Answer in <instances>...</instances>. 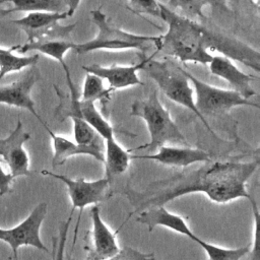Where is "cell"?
Segmentation results:
<instances>
[{
  "mask_svg": "<svg viewBox=\"0 0 260 260\" xmlns=\"http://www.w3.org/2000/svg\"><path fill=\"white\" fill-rule=\"evenodd\" d=\"M184 70L185 75L193 84L195 93V107L197 111L205 118V116H217L230 112L233 108L247 106L259 109V105L251 100H246L233 89L219 88L208 84L189 71Z\"/></svg>",
  "mask_w": 260,
  "mask_h": 260,
  "instance_id": "obj_6",
  "label": "cell"
},
{
  "mask_svg": "<svg viewBox=\"0 0 260 260\" xmlns=\"http://www.w3.org/2000/svg\"><path fill=\"white\" fill-rule=\"evenodd\" d=\"M37 79L38 71L31 67L17 80L0 86V104L28 111L46 128L48 125L39 116L36 110V104L31 98V90Z\"/></svg>",
  "mask_w": 260,
  "mask_h": 260,
  "instance_id": "obj_13",
  "label": "cell"
},
{
  "mask_svg": "<svg viewBox=\"0 0 260 260\" xmlns=\"http://www.w3.org/2000/svg\"><path fill=\"white\" fill-rule=\"evenodd\" d=\"M160 16L168 25L161 35V49L181 63H198L208 65L212 55L206 50L204 41V24L178 14L158 2Z\"/></svg>",
  "mask_w": 260,
  "mask_h": 260,
  "instance_id": "obj_2",
  "label": "cell"
},
{
  "mask_svg": "<svg viewBox=\"0 0 260 260\" xmlns=\"http://www.w3.org/2000/svg\"><path fill=\"white\" fill-rule=\"evenodd\" d=\"M2 162H3V161H2V160H1V159H0V164H2Z\"/></svg>",
  "mask_w": 260,
  "mask_h": 260,
  "instance_id": "obj_36",
  "label": "cell"
},
{
  "mask_svg": "<svg viewBox=\"0 0 260 260\" xmlns=\"http://www.w3.org/2000/svg\"><path fill=\"white\" fill-rule=\"evenodd\" d=\"M204 41L206 50L216 51L230 60L243 63L255 72L260 71V53L251 46L218 30L204 25ZM209 52V51H208Z\"/></svg>",
  "mask_w": 260,
  "mask_h": 260,
  "instance_id": "obj_9",
  "label": "cell"
},
{
  "mask_svg": "<svg viewBox=\"0 0 260 260\" xmlns=\"http://www.w3.org/2000/svg\"><path fill=\"white\" fill-rule=\"evenodd\" d=\"M208 67L213 75L224 79L233 86V90L244 99L251 100L256 95V91L251 84L254 76L241 71L232 60L222 56H212Z\"/></svg>",
  "mask_w": 260,
  "mask_h": 260,
  "instance_id": "obj_16",
  "label": "cell"
},
{
  "mask_svg": "<svg viewBox=\"0 0 260 260\" xmlns=\"http://www.w3.org/2000/svg\"><path fill=\"white\" fill-rule=\"evenodd\" d=\"M126 7L135 14H149L151 16H160V9L158 1H140V0H133L129 1L126 4Z\"/></svg>",
  "mask_w": 260,
  "mask_h": 260,
  "instance_id": "obj_29",
  "label": "cell"
},
{
  "mask_svg": "<svg viewBox=\"0 0 260 260\" xmlns=\"http://www.w3.org/2000/svg\"><path fill=\"white\" fill-rule=\"evenodd\" d=\"M154 52L153 55H155ZM146 57L143 55L141 60L137 64L133 65H117L113 64L111 66H103L96 63L82 66V70L85 73L93 74L109 83V90L111 92L134 85H143V82L138 76V71L143 70L146 63L153 57Z\"/></svg>",
  "mask_w": 260,
  "mask_h": 260,
  "instance_id": "obj_12",
  "label": "cell"
},
{
  "mask_svg": "<svg viewBox=\"0 0 260 260\" xmlns=\"http://www.w3.org/2000/svg\"><path fill=\"white\" fill-rule=\"evenodd\" d=\"M143 70L155 81L158 88L169 100L193 112L196 117L200 119L208 132L217 138V135L214 133L207 120L197 111L194 102L193 87L190 85V81L181 66L172 64L169 61H158L151 58L144 66Z\"/></svg>",
  "mask_w": 260,
  "mask_h": 260,
  "instance_id": "obj_5",
  "label": "cell"
},
{
  "mask_svg": "<svg viewBox=\"0 0 260 260\" xmlns=\"http://www.w3.org/2000/svg\"><path fill=\"white\" fill-rule=\"evenodd\" d=\"M41 174L44 176H50L64 183V185L67 188V192L72 204L71 212H74V210L77 208L79 209V215L74 234L76 238L82 210L88 205H98L99 202H102L107 199V196L109 195L111 181L106 177L94 181H86L83 178L73 179L65 175H60L47 170L41 171Z\"/></svg>",
  "mask_w": 260,
  "mask_h": 260,
  "instance_id": "obj_8",
  "label": "cell"
},
{
  "mask_svg": "<svg viewBox=\"0 0 260 260\" xmlns=\"http://www.w3.org/2000/svg\"><path fill=\"white\" fill-rule=\"evenodd\" d=\"M72 214L73 212H70L69 217L61 223L59 228L58 237L53 238L52 260H64L65 258V247H66V241H67L70 223L72 220Z\"/></svg>",
  "mask_w": 260,
  "mask_h": 260,
  "instance_id": "obj_28",
  "label": "cell"
},
{
  "mask_svg": "<svg viewBox=\"0 0 260 260\" xmlns=\"http://www.w3.org/2000/svg\"><path fill=\"white\" fill-rule=\"evenodd\" d=\"M14 178L10 173L5 172L0 164V196L6 195L11 191V186Z\"/></svg>",
  "mask_w": 260,
  "mask_h": 260,
  "instance_id": "obj_32",
  "label": "cell"
},
{
  "mask_svg": "<svg viewBox=\"0 0 260 260\" xmlns=\"http://www.w3.org/2000/svg\"><path fill=\"white\" fill-rule=\"evenodd\" d=\"M12 7L0 10V14L6 15L13 12H53L63 13L71 9H77L80 1L73 0H11Z\"/></svg>",
  "mask_w": 260,
  "mask_h": 260,
  "instance_id": "obj_20",
  "label": "cell"
},
{
  "mask_svg": "<svg viewBox=\"0 0 260 260\" xmlns=\"http://www.w3.org/2000/svg\"><path fill=\"white\" fill-rule=\"evenodd\" d=\"M74 12H75V9H71L63 13L29 12L21 18L11 20V22L17 25L18 27H20L27 35L38 30H42L56 23H59L60 20H63L67 17L72 16Z\"/></svg>",
  "mask_w": 260,
  "mask_h": 260,
  "instance_id": "obj_22",
  "label": "cell"
},
{
  "mask_svg": "<svg viewBox=\"0 0 260 260\" xmlns=\"http://www.w3.org/2000/svg\"><path fill=\"white\" fill-rule=\"evenodd\" d=\"M67 260H76V259H74V258H71L70 256L67 258Z\"/></svg>",
  "mask_w": 260,
  "mask_h": 260,
  "instance_id": "obj_34",
  "label": "cell"
},
{
  "mask_svg": "<svg viewBox=\"0 0 260 260\" xmlns=\"http://www.w3.org/2000/svg\"><path fill=\"white\" fill-rule=\"evenodd\" d=\"M73 125L74 142L79 145H104V139L79 116H70Z\"/></svg>",
  "mask_w": 260,
  "mask_h": 260,
  "instance_id": "obj_26",
  "label": "cell"
},
{
  "mask_svg": "<svg viewBox=\"0 0 260 260\" xmlns=\"http://www.w3.org/2000/svg\"><path fill=\"white\" fill-rule=\"evenodd\" d=\"M54 88L60 100L55 111L56 118L62 121L64 118L76 115L82 118L104 140L115 137V128L100 113L94 103L81 101L76 89L70 90V93L66 94L56 85Z\"/></svg>",
  "mask_w": 260,
  "mask_h": 260,
  "instance_id": "obj_7",
  "label": "cell"
},
{
  "mask_svg": "<svg viewBox=\"0 0 260 260\" xmlns=\"http://www.w3.org/2000/svg\"><path fill=\"white\" fill-rule=\"evenodd\" d=\"M47 203L41 202L21 222L11 229H8L9 238L7 244L11 248L14 258H18L17 251L22 246H30L41 251L49 252L40 235L41 226L47 215Z\"/></svg>",
  "mask_w": 260,
  "mask_h": 260,
  "instance_id": "obj_10",
  "label": "cell"
},
{
  "mask_svg": "<svg viewBox=\"0 0 260 260\" xmlns=\"http://www.w3.org/2000/svg\"><path fill=\"white\" fill-rule=\"evenodd\" d=\"M75 46H76V43H74L72 40H69V41L26 42L22 45H15L14 47H15V51L18 52L19 54H25L30 51H38L59 62L65 72L67 84L69 86V89L71 90V89H74L75 86L73 84L70 71L65 62L64 56L69 50H74Z\"/></svg>",
  "mask_w": 260,
  "mask_h": 260,
  "instance_id": "obj_19",
  "label": "cell"
},
{
  "mask_svg": "<svg viewBox=\"0 0 260 260\" xmlns=\"http://www.w3.org/2000/svg\"><path fill=\"white\" fill-rule=\"evenodd\" d=\"M14 260H18V258H14Z\"/></svg>",
  "mask_w": 260,
  "mask_h": 260,
  "instance_id": "obj_35",
  "label": "cell"
},
{
  "mask_svg": "<svg viewBox=\"0 0 260 260\" xmlns=\"http://www.w3.org/2000/svg\"><path fill=\"white\" fill-rule=\"evenodd\" d=\"M45 129L47 130L52 139L53 168H57L59 166L64 165L68 158L78 154L89 155L92 156L98 161L104 162V145H79L74 141L70 140L69 138L54 133L49 126Z\"/></svg>",
  "mask_w": 260,
  "mask_h": 260,
  "instance_id": "obj_17",
  "label": "cell"
},
{
  "mask_svg": "<svg viewBox=\"0 0 260 260\" xmlns=\"http://www.w3.org/2000/svg\"><path fill=\"white\" fill-rule=\"evenodd\" d=\"M90 15L98 32L90 41L76 44L73 51L78 55L101 50H138L144 53L152 46H154L156 51L161 49V36L136 35L123 30L116 26L99 8L91 10Z\"/></svg>",
  "mask_w": 260,
  "mask_h": 260,
  "instance_id": "obj_3",
  "label": "cell"
},
{
  "mask_svg": "<svg viewBox=\"0 0 260 260\" xmlns=\"http://www.w3.org/2000/svg\"><path fill=\"white\" fill-rule=\"evenodd\" d=\"M131 160V154L125 150L115 137L104 140V165L106 178L112 181V177L121 175L127 171Z\"/></svg>",
  "mask_w": 260,
  "mask_h": 260,
  "instance_id": "obj_21",
  "label": "cell"
},
{
  "mask_svg": "<svg viewBox=\"0 0 260 260\" xmlns=\"http://www.w3.org/2000/svg\"><path fill=\"white\" fill-rule=\"evenodd\" d=\"M166 6L171 8L172 10L179 9L182 13L180 15L185 16L191 20H194V17H198L200 19V23H203L206 20V16L203 13V7L206 5H211L213 2L209 1H189V0H173L162 2ZM179 14V13H178Z\"/></svg>",
  "mask_w": 260,
  "mask_h": 260,
  "instance_id": "obj_27",
  "label": "cell"
},
{
  "mask_svg": "<svg viewBox=\"0 0 260 260\" xmlns=\"http://www.w3.org/2000/svg\"><path fill=\"white\" fill-rule=\"evenodd\" d=\"M252 205V210L254 213V241H253V247H252V255L251 259L252 260H260V249H259V218H260V213H259V208L256 204L255 199L253 198L251 201Z\"/></svg>",
  "mask_w": 260,
  "mask_h": 260,
  "instance_id": "obj_31",
  "label": "cell"
},
{
  "mask_svg": "<svg viewBox=\"0 0 260 260\" xmlns=\"http://www.w3.org/2000/svg\"><path fill=\"white\" fill-rule=\"evenodd\" d=\"M136 221L146 225L149 232L156 226H162L184 235L192 241L196 238V235L190 230L186 220L182 216L172 213L165 206L150 207L137 213Z\"/></svg>",
  "mask_w": 260,
  "mask_h": 260,
  "instance_id": "obj_18",
  "label": "cell"
},
{
  "mask_svg": "<svg viewBox=\"0 0 260 260\" xmlns=\"http://www.w3.org/2000/svg\"><path fill=\"white\" fill-rule=\"evenodd\" d=\"M15 47H0V81L9 73L18 72L27 67H35L40 60L39 54L30 56H18L13 54Z\"/></svg>",
  "mask_w": 260,
  "mask_h": 260,
  "instance_id": "obj_23",
  "label": "cell"
},
{
  "mask_svg": "<svg viewBox=\"0 0 260 260\" xmlns=\"http://www.w3.org/2000/svg\"><path fill=\"white\" fill-rule=\"evenodd\" d=\"M30 139V133L26 132L20 120L6 138L0 139V159L6 162L9 173L13 178L29 176V157L23 145Z\"/></svg>",
  "mask_w": 260,
  "mask_h": 260,
  "instance_id": "obj_11",
  "label": "cell"
},
{
  "mask_svg": "<svg viewBox=\"0 0 260 260\" xmlns=\"http://www.w3.org/2000/svg\"><path fill=\"white\" fill-rule=\"evenodd\" d=\"M151 159L164 166L186 168L196 162L211 161L210 154L199 148L193 147H177V146H160L157 152L153 154L131 155V159Z\"/></svg>",
  "mask_w": 260,
  "mask_h": 260,
  "instance_id": "obj_15",
  "label": "cell"
},
{
  "mask_svg": "<svg viewBox=\"0 0 260 260\" xmlns=\"http://www.w3.org/2000/svg\"><path fill=\"white\" fill-rule=\"evenodd\" d=\"M258 168V159L245 162L209 161L189 173L153 182L142 191L129 189L126 196L134 210L130 215L150 207L165 206L170 201L192 193H203L218 204L239 198L251 201L254 197L247 191L246 183Z\"/></svg>",
  "mask_w": 260,
  "mask_h": 260,
  "instance_id": "obj_1",
  "label": "cell"
},
{
  "mask_svg": "<svg viewBox=\"0 0 260 260\" xmlns=\"http://www.w3.org/2000/svg\"><path fill=\"white\" fill-rule=\"evenodd\" d=\"M111 95L112 92L108 87L105 86L104 80L102 78L93 74H85L82 93L79 98L81 101L92 102L94 104L95 102H99L105 111V107L111 101Z\"/></svg>",
  "mask_w": 260,
  "mask_h": 260,
  "instance_id": "obj_24",
  "label": "cell"
},
{
  "mask_svg": "<svg viewBox=\"0 0 260 260\" xmlns=\"http://www.w3.org/2000/svg\"><path fill=\"white\" fill-rule=\"evenodd\" d=\"M130 115L144 120L149 133V142L132 148L129 152L159 148L167 142L188 144L187 139L172 119L169 110L160 103L157 90H152L144 99L135 100L131 104Z\"/></svg>",
  "mask_w": 260,
  "mask_h": 260,
  "instance_id": "obj_4",
  "label": "cell"
},
{
  "mask_svg": "<svg viewBox=\"0 0 260 260\" xmlns=\"http://www.w3.org/2000/svg\"><path fill=\"white\" fill-rule=\"evenodd\" d=\"M90 218L92 247L87 252V260H107L120 250L116 241V233H113L103 220L99 205H92L90 208Z\"/></svg>",
  "mask_w": 260,
  "mask_h": 260,
  "instance_id": "obj_14",
  "label": "cell"
},
{
  "mask_svg": "<svg viewBox=\"0 0 260 260\" xmlns=\"http://www.w3.org/2000/svg\"><path fill=\"white\" fill-rule=\"evenodd\" d=\"M107 260H155L153 254H146L134 248L124 246L120 248L118 253Z\"/></svg>",
  "mask_w": 260,
  "mask_h": 260,
  "instance_id": "obj_30",
  "label": "cell"
},
{
  "mask_svg": "<svg viewBox=\"0 0 260 260\" xmlns=\"http://www.w3.org/2000/svg\"><path fill=\"white\" fill-rule=\"evenodd\" d=\"M193 241L205 251L208 256V260H241L242 257L250 252L251 248L250 244L236 249L221 248L213 244L207 243L197 236Z\"/></svg>",
  "mask_w": 260,
  "mask_h": 260,
  "instance_id": "obj_25",
  "label": "cell"
},
{
  "mask_svg": "<svg viewBox=\"0 0 260 260\" xmlns=\"http://www.w3.org/2000/svg\"><path fill=\"white\" fill-rule=\"evenodd\" d=\"M8 1H6V0H0V5H2V4H4V3H7Z\"/></svg>",
  "mask_w": 260,
  "mask_h": 260,
  "instance_id": "obj_33",
  "label": "cell"
}]
</instances>
